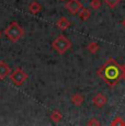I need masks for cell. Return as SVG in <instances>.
Segmentation results:
<instances>
[{
    "instance_id": "cell-1",
    "label": "cell",
    "mask_w": 125,
    "mask_h": 126,
    "mask_svg": "<svg viewBox=\"0 0 125 126\" xmlns=\"http://www.w3.org/2000/svg\"><path fill=\"white\" fill-rule=\"evenodd\" d=\"M97 75L107 82L110 88H114L120 82L122 78H124V71L122 66L114 60L113 58L108 59L102 66L98 69Z\"/></svg>"
},
{
    "instance_id": "cell-2",
    "label": "cell",
    "mask_w": 125,
    "mask_h": 126,
    "mask_svg": "<svg viewBox=\"0 0 125 126\" xmlns=\"http://www.w3.org/2000/svg\"><path fill=\"white\" fill-rule=\"evenodd\" d=\"M24 34L23 29L20 26V24L18 22H11L7 26V29L4 30V35L11 41V42H16L19 41Z\"/></svg>"
},
{
    "instance_id": "cell-3",
    "label": "cell",
    "mask_w": 125,
    "mask_h": 126,
    "mask_svg": "<svg viewBox=\"0 0 125 126\" xmlns=\"http://www.w3.org/2000/svg\"><path fill=\"white\" fill-rule=\"evenodd\" d=\"M52 47L54 48L58 54L62 55V54H65L67 50H69V48L71 47V43L65 35H59L53 41Z\"/></svg>"
},
{
    "instance_id": "cell-4",
    "label": "cell",
    "mask_w": 125,
    "mask_h": 126,
    "mask_svg": "<svg viewBox=\"0 0 125 126\" xmlns=\"http://www.w3.org/2000/svg\"><path fill=\"white\" fill-rule=\"evenodd\" d=\"M10 79L16 86H21L28 79V75L21 68H16L10 74Z\"/></svg>"
},
{
    "instance_id": "cell-5",
    "label": "cell",
    "mask_w": 125,
    "mask_h": 126,
    "mask_svg": "<svg viewBox=\"0 0 125 126\" xmlns=\"http://www.w3.org/2000/svg\"><path fill=\"white\" fill-rule=\"evenodd\" d=\"M65 7H66V9L70 12L71 14H77L83 8L79 0H69V1L65 4Z\"/></svg>"
},
{
    "instance_id": "cell-6",
    "label": "cell",
    "mask_w": 125,
    "mask_h": 126,
    "mask_svg": "<svg viewBox=\"0 0 125 126\" xmlns=\"http://www.w3.org/2000/svg\"><path fill=\"white\" fill-rule=\"evenodd\" d=\"M92 102L97 108L101 109L108 103V98L103 93H98V94H95L94 98L92 99Z\"/></svg>"
},
{
    "instance_id": "cell-7",
    "label": "cell",
    "mask_w": 125,
    "mask_h": 126,
    "mask_svg": "<svg viewBox=\"0 0 125 126\" xmlns=\"http://www.w3.org/2000/svg\"><path fill=\"white\" fill-rule=\"evenodd\" d=\"M8 75H10V67L4 62H0V79H4Z\"/></svg>"
},
{
    "instance_id": "cell-8",
    "label": "cell",
    "mask_w": 125,
    "mask_h": 126,
    "mask_svg": "<svg viewBox=\"0 0 125 126\" xmlns=\"http://www.w3.org/2000/svg\"><path fill=\"white\" fill-rule=\"evenodd\" d=\"M70 21L66 18V16H62L58 21H57V26H58L61 30H66L70 26Z\"/></svg>"
},
{
    "instance_id": "cell-9",
    "label": "cell",
    "mask_w": 125,
    "mask_h": 126,
    "mask_svg": "<svg viewBox=\"0 0 125 126\" xmlns=\"http://www.w3.org/2000/svg\"><path fill=\"white\" fill-rule=\"evenodd\" d=\"M70 101H71V103H73L74 105H76V106H80L81 104L83 103L85 99H83V96L81 95L80 93H76V94H74V95L71 96Z\"/></svg>"
},
{
    "instance_id": "cell-10",
    "label": "cell",
    "mask_w": 125,
    "mask_h": 126,
    "mask_svg": "<svg viewBox=\"0 0 125 126\" xmlns=\"http://www.w3.org/2000/svg\"><path fill=\"white\" fill-rule=\"evenodd\" d=\"M41 9H42V7H41V4L36 1H33L32 3L29 6V10H30V12L33 14H36L37 12H40Z\"/></svg>"
},
{
    "instance_id": "cell-11",
    "label": "cell",
    "mask_w": 125,
    "mask_h": 126,
    "mask_svg": "<svg viewBox=\"0 0 125 126\" xmlns=\"http://www.w3.org/2000/svg\"><path fill=\"white\" fill-rule=\"evenodd\" d=\"M78 14H79V16H80V19L82 21H87L88 19H89V16H90V14H91V12L89 9L87 8H82L80 11L78 12Z\"/></svg>"
},
{
    "instance_id": "cell-12",
    "label": "cell",
    "mask_w": 125,
    "mask_h": 126,
    "mask_svg": "<svg viewBox=\"0 0 125 126\" xmlns=\"http://www.w3.org/2000/svg\"><path fill=\"white\" fill-rule=\"evenodd\" d=\"M62 115L58 110H54L52 112V114H50V118H52V121L55 123H58L59 121L62 120Z\"/></svg>"
},
{
    "instance_id": "cell-13",
    "label": "cell",
    "mask_w": 125,
    "mask_h": 126,
    "mask_svg": "<svg viewBox=\"0 0 125 126\" xmlns=\"http://www.w3.org/2000/svg\"><path fill=\"white\" fill-rule=\"evenodd\" d=\"M87 48H88V50L91 53V54H95V53H98V50L100 49V46H99V44H98V43L91 42L90 44L87 46Z\"/></svg>"
},
{
    "instance_id": "cell-14",
    "label": "cell",
    "mask_w": 125,
    "mask_h": 126,
    "mask_svg": "<svg viewBox=\"0 0 125 126\" xmlns=\"http://www.w3.org/2000/svg\"><path fill=\"white\" fill-rule=\"evenodd\" d=\"M111 125L112 126H125V122L123 121V118H122L121 116H116V117L112 121Z\"/></svg>"
},
{
    "instance_id": "cell-15",
    "label": "cell",
    "mask_w": 125,
    "mask_h": 126,
    "mask_svg": "<svg viewBox=\"0 0 125 126\" xmlns=\"http://www.w3.org/2000/svg\"><path fill=\"white\" fill-rule=\"evenodd\" d=\"M103 1L105 2V3L108 4V7L111 9H114L115 7L117 6V4L120 3V2L122 1V0H103Z\"/></svg>"
},
{
    "instance_id": "cell-16",
    "label": "cell",
    "mask_w": 125,
    "mask_h": 126,
    "mask_svg": "<svg viewBox=\"0 0 125 126\" xmlns=\"http://www.w3.org/2000/svg\"><path fill=\"white\" fill-rule=\"evenodd\" d=\"M101 4H102L101 0H91L90 1V7L92 9H94V10H98L101 7Z\"/></svg>"
},
{
    "instance_id": "cell-17",
    "label": "cell",
    "mask_w": 125,
    "mask_h": 126,
    "mask_svg": "<svg viewBox=\"0 0 125 126\" xmlns=\"http://www.w3.org/2000/svg\"><path fill=\"white\" fill-rule=\"evenodd\" d=\"M87 124H88V125H100L101 123H100L99 121H98L95 117H92L90 121H88V123H87Z\"/></svg>"
},
{
    "instance_id": "cell-18",
    "label": "cell",
    "mask_w": 125,
    "mask_h": 126,
    "mask_svg": "<svg viewBox=\"0 0 125 126\" xmlns=\"http://www.w3.org/2000/svg\"><path fill=\"white\" fill-rule=\"evenodd\" d=\"M122 68H123V71H124V75H125V64L122 66Z\"/></svg>"
},
{
    "instance_id": "cell-19",
    "label": "cell",
    "mask_w": 125,
    "mask_h": 126,
    "mask_svg": "<svg viewBox=\"0 0 125 126\" xmlns=\"http://www.w3.org/2000/svg\"><path fill=\"white\" fill-rule=\"evenodd\" d=\"M122 24H123V26H124V28H125V19H124V20H123V21H122Z\"/></svg>"
},
{
    "instance_id": "cell-20",
    "label": "cell",
    "mask_w": 125,
    "mask_h": 126,
    "mask_svg": "<svg viewBox=\"0 0 125 126\" xmlns=\"http://www.w3.org/2000/svg\"><path fill=\"white\" fill-rule=\"evenodd\" d=\"M0 36H1V32H0Z\"/></svg>"
},
{
    "instance_id": "cell-21",
    "label": "cell",
    "mask_w": 125,
    "mask_h": 126,
    "mask_svg": "<svg viewBox=\"0 0 125 126\" xmlns=\"http://www.w3.org/2000/svg\"><path fill=\"white\" fill-rule=\"evenodd\" d=\"M124 79H125V75H124Z\"/></svg>"
},
{
    "instance_id": "cell-22",
    "label": "cell",
    "mask_w": 125,
    "mask_h": 126,
    "mask_svg": "<svg viewBox=\"0 0 125 126\" xmlns=\"http://www.w3.org/2000/svg\"><path fill=\"white\" fill-rule=\"evenodd\" d=\"M61 1H64V0H61Z\"/></svg>"
}]
</instances>
